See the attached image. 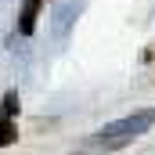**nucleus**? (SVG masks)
Returning a JSON list of instances; mask_svg holds the SVG:
<instances>
[{
    "label": "nucleus",
    "mask_w": 155,
    "mask_h": 155,
    "mask_svg": "<svg viewBox=\"0 0 155 155\" xmlns=\"http://www.w3.org/2000/svg\"><path fill=\"white\" fill-rule=\"evenodd\" d=\"M76 15H79V4H61L54 15H51V29H54V36H65L69 29H72V22H76Z\"/></svg>",
    "instance_id": "obj_2"
},
{
    "label": "nucleus",
    "mask_w": 155,
    "mask_h": 155,
    "mask_svg": "<svg viewBox=\"0 0 155 155\" xmlns=\"http://www.w3.org/2000/svg\"><path fill=\"white\" fill-rule=\"evenodd\" d=\"M152 126H155V108H141V112H134V116H123V119H116V123H105L97 134L87 137V144H83L79 155L119 152V148H126L130 141H137L141 134H148Z\"/></svg>",
    "instance_id": "obj_1"
},
{
    "label": "nucleus",
    "mask_w": 155,
    "mask_h": 155,
    "mask_svg": "<svg viewBox=\"0 0 155 155\" xmlns=\"http://www.w3.org/2000/svg\"><path fill=\"white\" fill-rule=\"evenodd\" d=\"M15 141H18V130H15L11 116H0V148L4 144H15Z\"/></svg>",
    "instance_id": "obj_4"
},
{
    "label": "nucleus",
    "mask_w": 155,
    "mask_h": 155,
    "mask_svg": "<svg viewBox=\"0 0 155 155\" xmlns=\"http://www.w3.org/2000/svg\"><path fill=\"white\" fill-rule=\"evenodd\" d=\"M40 7H43V0H22V15H18V33H22V36H33V33H36Z\"/></svg>",
    "instance_id": "obj_3"
}]
</instances>
